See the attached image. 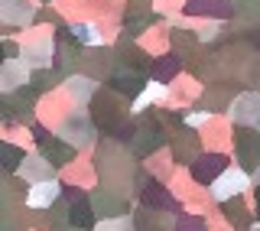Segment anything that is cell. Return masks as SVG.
<instances>
[{"label":"cell","instance_id":"1","mask_svg":"<svg viewBox=\"0 0 260 231\" xmlns=\"http://www.w3.org/2000/svg\"><path fill=\"white\" fill-rule=\"evenodd\" d=\"M231 118L238 124H250V127H260V95H241L238 104L231 108Z\"/></svg>","mask_w":260,"mask_h":231},{"label":"cell","instance_id":"2","mask_svg":"<svg viewBox=\"0 0 260 231\" xmlns=\"http://www.w3.org/2000/svg\"><path fill=\"white\" fill-rule=\"evenodd\" d=\"M244 189H247V176L238 169H224V176L211 186V192H215V199H231V195L244 192Z\"/></svg>","mask_w":260,"mask_h":231},{"label":"cell","instance_id":"3","mask_svg":"<svg viewBox=\"0 0 260 231\" xmlns=\"http://www.w3.org/2000/svg\"><path fill=\"white\" fill-rule=\"evenodd\" d=\"M59 195V186L52 183V179H46V183H36L32 186V192H29V205L32 209H39V205H49Z\"/></svg>","mask_w":260,"mask_h":231},{"label":"cell","instance_id":"4","mask_svg":"<svg viewBox=\"0 0 260 231\" xmlns=\"http://www.w3.org/2000/svg\"><path fill=\"white\" fill-rule=\"evenodd\" d=\"M23 78H26V69H20V65H10V69L0 72V85H7V81H16V85H20Z\"/></svg>","mask_w":260,"mask_h":231},{"label":"cell","instance_id":"5","mask_svg":"<svg viewBox=\"0 0 260 231\" xmlns=\"http://www.w3.org/2000/svg\"><path fill=\"white\" fill-rule=\"evenodd\" d=\"M91 81H85V78H72V92H75V98H78V101H85V98L88 95H91Z\"/></svg>","mask_w":260,"mask_h":231},{"label":"cell","instance_id":"6","mask_svg":"<svg viewBox=\"0 0 260 231\" xmlns=\"http://www.w3.org/2000/svg\"><path fill=\"white\" fill-rule=\"evenodd\" d=\"M78 33H81V43H98V39H101V36H98V30H91V26H78Z\"/></svg>","mask_w":260,"mask_h":231},{"label":"cell","instance_id":"7","mask_svg":"<svg viewBox=\"0 0 260 231\" xmlns=\"http://www.w3.org/2000/svg\"><path fill=\"white\" fill-rule=\"evenodd\" d=\"M159 95H162V88H159V85H153V92H143V95H140V101H137V108H143V104H150L153 98H159Z\"/></svg>","mask_w":260,"mask_h":231},{"label":"cell","instance_id":"8","mask_svg":"<svg viewBox=\"0 0 260 231\" xmlns=\"http://www.w3.org/2000/svg\"><path fill=\"white\" fill-rule=\"evenodd\" d=\"M0 160H13L16 163V160H20V153H16L13 147H4V143H0Z\"/></svg>","mask_w":260,"mask_h":231}]
</instances>
